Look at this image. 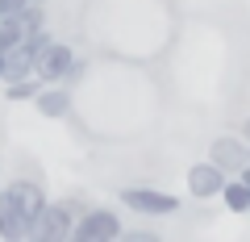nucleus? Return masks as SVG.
<instances>
[{
    "mask_svg": "<svg viewBox=\"0 0 250 242\" xmlns=\"http://www.w3.org/2000/svg\"><path fill=\"white\" fill-rule=\"evenodd\" d=\"M46 205V192L42 184L34 179H13L0 188V238L4 242H25L29 238V225H34L38 209Z\"/></svg>",
    "mask_w": 250,
    "mask_h": 242,
    "instance_id": "obj_1",
    "label": "nucleus"
},
{
    "mask_svg": "<svg viewBox=\"0 0 250 242\" xmlns=\"http://www.w3.org/2000/svg\"><path fill=\"white\" fill-rule=\"evenodd\" d=\"M117 238H125V225L117 209L104 205H88L71 225V242H117Z\"/></svg>",
    "mask_w": 250,
    "mask_h": 242,
    "instance_id": "obj_2",
    "label": "nucleus"
},
{
    "mask_svg": "<svg viewBox=\"0 0 250 242\" xmlns=\"http://www.w3.org/2000/svg\"><path fill=\"white\" fill-rule=\"evenodd\" d=\"M34 4H50V0H34Z\"/></svg>",
    "mask_w": 250,
    "mask_h": 242,
    "instance_id": "obj_17",
    "label": "nucleus"
},
{
    "mask_svg": "<svg viewBox=\"0 0 250 242\" xmlns=\"http://www.w3.org/2000/svg\"><path fill=\"white\" fill-rule=\"evenodd\" d=\"M25 4H34V0H0V21H4V17H17Z\"/></svg>",
    "mask_w": 250,
    "mask_h": 242,
    "instance_id": "obj_12",
    "label": "nucleus"
},
{
    "mask_svg": "<svg viewBox=\"0 0 250 242\" xmlns=\"http://www.w3.org/2000/svg\"><path fill=\"white\" fill-rule=\"evenodd\" d=\"M71 225H75V213L62 200H46L38 209L34 225H29V238L34 242H71Z\"/></svg>",
    "mask_w": 250,
    "mask_h": 242,
    "instance_id": "obj_3",
    "label": "nucleus"
},
{
    "mask_svg": "<svg viewBox=\"0 0 250 242\" xmlns=\"http://www.w3.org/2000/svg\"><path fill=\"white\" fill-rule=\"evenodd\" d=\"M38 113L50 117V121H62V117L71 113V92H67V84H42V92L34 96Z\"/></svg>",
    "mask_w": 250,
    "mask_h": 242,
    "instance_id": "obj_8",
    "label": "nucleus"
},
{
    "mask_svg": "<svg viewBox=\"0 0 250 242\" xmlns=\"http://www.w3.org/2000/svg\"><path fill=\"white\" fill-rule=\"evenodd\" d=\"M129 238H134V242H159V238H154L150 230H134V234H129Z\"/></svg>",
    "mask_w": 250,
    "mask_h": 242,
    "instance_id": "obj_13",
    "label": "nucleus"
},
{
    "mask_svg": "<svg viewBox=\"0 0 250 242\" xmlns=\"http://www.w3.org/2000/svg\"><path fill=\"white\" fill-rule=\"evenodd\" d=\"M83 75H88V59H80V54H75L71 67H67V75H62V84H80Z\"/></svg>",
    "mask_w": 250,
    "mask_h": 242,
    "instance_id": "obj_11",
    "label": "nucleus"
},
{
    "mask_svg": "<svg viewBox=\"0 0 250 242\" xmlns=\"http://www.w3.org/2000/svg\"><path fill=\"white\" fill-rule=\"evenodd\" d=\"M246 163H250V159H246Z\"/></svg>",
    "mask_w": 250,
    "mask_h": 242,
    "instance_id": "obj_18",
    "label": "nucleus"
},
{
    "mask_svg": "<svg viewBox=\"0 0 250 242\" xmlns=\"http://www.w3.org/2000/svg\"><path fill=\"white\" fill-rule=\"evenodd\" d=\"M225 171L217 167L213 159H205V163H192L188 167V197H196V200H213V197H221V188H225Z\"/></svg>",
    "mask_w": 250,
    "mask_h": 242,
    "instance_id": "obj_5",
    "label": "nucleus"
},
{
    "mask_svg": "<svg viewBox=\"0 0 250 242\" xmlns=\"http://www.w3.org/2000/svg\"><path fill=\"white\" fill-rule=\"evenodd\" d=\"M208 159H213L225 176H238V171L246 167V159H250V142L246 138H233V134H221V138L208 142Z\"/></svg>",
    "mask_w": 250,
    "mask_h": 242,
    "instance_id": "obj_6",
    "label": "nucleus"
},
{
    "mask_svg": "<svg viewBox=\"0 0 250 242\" xmlns=\"http://www.w3.org/2000/svg\"><path fill=\"white\" fill-rule=\"evenodd\" d=\"M71 59H75V50L67 42H59V38H50L46 42V50L38 54V67H34V75L42 84H62V75H67V67H71Z\"/></svg>",
    "mask_w": 250,
    "mask_h": 242,
    "instance_id": "obj_7",
    "label": "nucleus"
},
{
    "mask_svg": "<svg viewBox=\"0 0 250 242\" xmlns=\"http://www.w3.org/2000/svg\"><path fill=\"white\" fill-rule=\"evenodd\" d=\"M4 88H9L13 100H34L38 92H42V80H38V75H25V80H17V84H4Z\"/></svg>",
    "mask_w": 250,
    "mask_h": 242,
    "instance_id": "obj_10",
    "label": "nucleus"
},
{
    "mask_svg": "<svg viewBox=\"0 0 250 242\" xmlns=\"http://www.w3.org/2000/svg\"><path fill=\"white\" fill-rule=\"evenodd\" d=\"M242 138H246V142H250V117H246V126H242Z\"/></svg>",
    "mask_w": 250,
    "mask_h": 242,
    "instance_id": "obj_15",
    "label": "nucleus"
},
{
    "mask_svg": "<svg viewBox=\"0 0 250 242\" xmlns=\"http://www.w3.org/2000/svg\"><path fill=\"white\" fill-rule=\"evenodd\" d=\"M238 179H246V184H250V163H246V167L238 171Z\"/></svg>",
    "mask_w": 250,
    "mask_h": 242,
    "instance_id": "obj_14",
    "label": "nucleus"
},
{
    "mask_svg": "<svg viewBox=\"0 0 250 242\" xmlns=\"http://www.w3.org/2000/svg\"><path fill=\"white\" fill-rule=\"evenodd\" d=\"M121 205L134 209V213H142V217L179 213V197H171V192H163V188H121Z\"/></svg>",
    "mask_w": 250,
    "mask_h": 242,
    "instance_id": "obj_4",
    "label": "nucleus"
},
{
    "mask_svg": "<svg viewBox=\"0 0 250 242\" xmlns=\"http://www.w3.org/2000/svg\"><path fill=\"white\" fill-rule=\"evenodd\" d=\"M221 200H225L229 213H250V184L238 179V176H229V179H225V188H221Z\"/></svg>",
    "mask_w": 250,
    "mask_h": 242,
    "instance_id": "obj_9",
    "label": "nucleus"
},
{
    "mask_svg": "<svg viewBox=\"0 0 250 242\" xmlns=\"http://www.w3.org/2000/svg\"><path fill=\"white\" fill-rule=\"evenodd\" d=\"M0 84H4V54H0Z\"/></svg>",
    "mask_w": 250,
    "mask_h": 242,
    "instance_id": "obj_16",
    "label": "nucleus"
}]
</instances>
